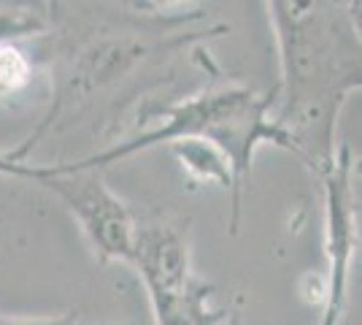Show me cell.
Returning <instances> with one entry per match:
<instances>
[{
	"label": "cell",
	"mask_w": 362,
	"mask_h": 325,
	"mask_svg": "<svg viewBox=\"0 0 362 325\" xmlns=\"http://www.w3.org/2000/svg\"><path fill=\"white\" fill-rule=\"evenodd\" d=\"M351 152L341 147L327 171L319 173L325 190V261L327 271L322 277V323L341 325L346 312L351 266L360 247V219L357 195L351 179Z\"/></svg>",
	"instance_id": "5b68a950"
},
{
	"label": "cell",
	"mask_w": 362,
	"mask_h": 325,
	"mask_svg": "<svg viewBox=\"0 0 362 325\" xmlns=\"http://www.w3.org/2000/svg\"><path fill=\"white\" fill-rule=\"evenodd\" d=\"M271 103L273 95H257L246 87L206 90L195 98L181 101L176 106L163 108L160 125L149 133L119 141L117 147L95 152L84 160H76L71 166L100 171L111 163H119L124 157L146 152V149L160 147V144H173L181 139H206L216 144L230 160V169L235 176V203L241 209L243 185L252 173V157H255V149L259 144H276L292 155H298L287 133H281L273 125V120H268Z\"/></svg>",
	"instance_id": "7a4b0ae2"
},
{
	"label": "cell",
	"mask_w": 362,
	"mask_h": 325,
	"mask_svg": "<svg viewBox=\"0 0 362 325\" xmlns=\"http://www.w3.org/2000/svg\"><path fill=\"white\" fill-rule=\"evenodd\" d=\"M222 325H241V314H238V312H230V317H225Z\"/></svg>",
	"instance_id": "9c48e42d"
},
{
	"label": "cell",
	"mask_w": 362,
	"mask_h": 325,
	"mask_svg": "<svg viewBox=\"0 0 362 325\" xmlns=\"http://www.w3.org/2000/svg\"><path fill=\"white\" fill-rule=\"evenodd\" d=\"M173 152L181 160L184 171L195 179V182H209L222 190H230L233 195V217H230V231H238V203H235V176L230 169V160L225 152L206 139H181L173 141Z\"/></svg>",
	"instance_id": "8992f818"
},
{
	"label": "cell",
	"mask_w": 362,
	"mask_h": 325,
	"mask_svg": "<svg viewBox=\"0 0 362 325\" xmlns=\"http://www.w3.org/2000/svg\"><path fill=\"white\" fill-rule=\"evenodd\" d=\"M0 325H84L76 312H68L62 317H6L0 314Z\"/></svg>",
	"instance_id": "ba28073f"
},
{
	"label": "cell",
	"mask_w": 362,
	"mask_h": 325,
	"mask_svg": "<svg viewBox=\"0 0 362 325\" xmlns=\"http://www.w3.org/2000/svg\"><path fill=\"white\" fill-rule=\"evenodd\" d=\"M35 79V60L16 38H0V103L28 93Z\"/></svg>",
	"instance_id": "52a82bcc"
},
{
	"label": "cell",
	"mask_w": 362,
	"mask_h": 325,
	"mask_svg": "<svg viewBox=\"0 0 362 325\" xmlns=\"http://www.w3.org/2000/svg\"><path fill=\"white\" fill-rule=\"evenodd\" d=\"M0 173L28 179L54 193L74 212L81 231L87 233L90 244L98 252L100 263L119 261L130 266L138 225L130 209L108 190L100 171L76 169L71 163H57V166L8 163L0 157Z\"/></svg>",
	"instance_id": "277c9868"
},
{
	"label": "cell",
	"mask_w": 362,
	"mask_h": 325,
	"mask_svg": "<svg viewBox=\"0 0 362 325\" xmlns=\"http://www.w3.org/2000/svg\"><path fill=\"white\" fill-rule=\"evenodd\" d=\"M130 266L146 287L157 325H222L227 312L211 309V287L197 279L187 228L157 222L138 228Z\"/></svg>",
	"instance_id": "3957f363"
},
{
	"label": "cell",
	"mask_w": 362,
	"mask_h": 325,
	"mask_svg": "<svg viewBox=\"0 0 362 325\" xmlns=\"http://www.w3.org/2000/svg\"><path fill=\"white\" fill-rule=\"evenodd\" d=\"M265 8L281 57V108L273 125L319 176L335 160L338 114L360 90V33L344 6L273 0Z\"/></svg>",
	"instance_id": "6da1fadb"
}]
</instances>
